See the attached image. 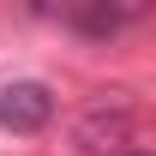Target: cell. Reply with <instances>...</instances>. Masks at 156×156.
I'll return each mask as SVG.
<instances>
[{"instance_id": "277c9868", "label": "cell", "mask_w": 156, "mask_h": 156, "mask_svg": "<svg viewBox=\"0 0 156 156\" xmlns=\"http://www.w3.org/2000/svg\"><path fill=\"white\" fill-rule=\"evenodd\" d=\"M138 156H144V150H138Z\"/></svg>"}, {"instance_id": "3957f363", "label": "cell", "mask_w": 156, "mask_h": 156, "mask_svg": "<svg viewBox=\"0 0 156 156\" xmlns=\"http://www.w3.org/2000/svg\"><path fill=\"white\" fill-rule=\"evenodd\" d=\"M144 12H132V6H84V12H60V24H72V30H84V36H114V30H126V24H138Z\"/></svg>"}, {"instance_id": "6da1fadb", "label": "cell", "mask_w": 156, "mask_h": 156, "mask_svg": "<svg viewBox=\"0 0 156 156\" xmlns=\"http://www.w3.org/2000/svg\"><path fill=\"white\" fill-rule=\"evenodd\" d=\"M54 120V90L42 78H12L0 84V126L6 132H42Z\"/></svg>"}, {"instance_id": "7a4b0ae2", "label": "cell", "mask_w": 156, "mask_h": 156, "mask_svg": "<svg viewBox=\"0 0 156 156\" xmlns=\"http://www.w3.org/2000/svg\"><path fill=\"white\" fill-rule=\"evenodd\" d=\"M78 144H84V150H120V144H126V108H114V114H108V108H90V114H84V126H78Z\"/></svg>"}]
</instances>
